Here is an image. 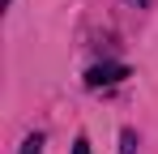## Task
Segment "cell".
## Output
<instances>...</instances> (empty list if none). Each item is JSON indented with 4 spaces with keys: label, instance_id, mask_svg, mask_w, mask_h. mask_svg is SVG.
I'll return each mask as SVG.
<instances>
[{
    "label": "cell",
    "instance_id": "cell-1",
    "mask_svg": "<svg viewBox=\"0 0 158 154\" xmlns=\"http://www.w3.org/2000/svg\"><path fill=\"white\" fill-rule=\"evenodd\" d=\"M124 77H128V64H94V69L85 73V86H90V90H103V86L124 81Z\"/></svg>",
    "mask_w": 158,
    "mask_h": 154
},
{
    "label": "cell",
    "instance_id": "cell-2",
    "mask_svg": "<svg viewBox=\"0 0 158 154\" xmlns=\"http://www.w3.org/2000/svg\"><path fill=\"white\" fill-rule=\"evenodd\" d=\"M22 154H43V133L26 137V141H22Z\"/></svg>",
    "mask_w": 158,
    "mask_h": 154
},
{
    "label": "cell",
    "instance_id": "cell-3",
    "mask_svg": "<svg viewBox=\"0 0 158 154\" xmlns=\"http://www.w3.org/2000/svg\"><path fill=\"white\" fill-rule=\"evenodd\" d=\"M73 154H90V141H85V137H77V141H73Z\"/></svg>",
    "mask_w": 158,
    "mask_h": 154
},
{
    "label": "cell",
    "instance_id": "cell-4",
    "mask_svg": "<svg viewBox=\"0 0 158 154\" xmlns=\"http://www.w3.org/2000/svg\"><path fill=\"white\" fill-rule=\"evenodd\" d=\"M128 4H150V0H128Z\"/></svg>",
    "mask_w": 158,
    "mask_h": 154
}]
</instances>
